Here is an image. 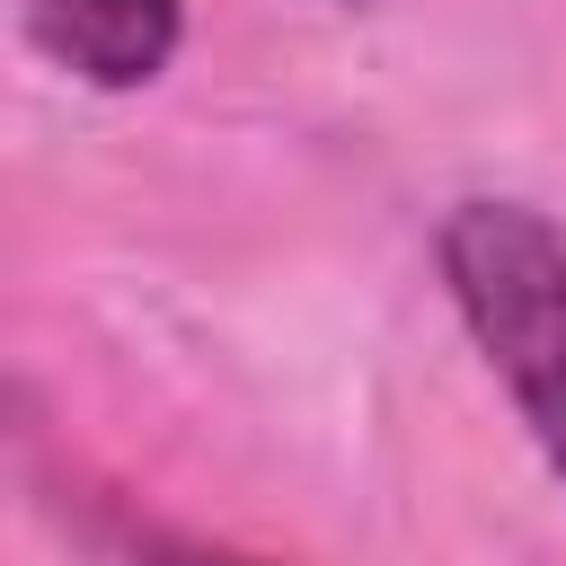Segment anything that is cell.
<instances>
[{"instance_id": "6da1fadb", "label": "cell", "mask_w": 566, "mask_h": 566, "mask_svg": "<svg viewBox=\"0 0 566 566\" xmlns=\"http://www.w3.org/2000/svg\"><path fill=\"white\" fill-rule=\"evenodd\" d=\"M442 292L513 398L531 451L566 486V230L513 195H469L433 230Z\"/></svg>"}, {"instance_id": "7a4b0ae2", "label": "cell", "mask_w": 566, "mask_h": 566, "mask_svg": "<svg viewBox=\"0 0 566 566\" xmlns=\"http://www.w3.org/2000/svg\"><path fill=\"white\" fill-rule=\"evenodd\" d=\"M53 71L88 88H150L186 44V0H27Z\"/></svg>"}, {"instance_id": "3957f363", "label": "cell", "mask_w": 566, "mask_h": 566, "mask_svg": "<svg viewBox=\"0 0 566 566\" xmlns=\"http://www.w3.org/2000/svg\"><path fill=\"white\" fill-rule=\"evenodd\" d=\"M71 531L88 539L97 566H274V557H248L230 539H203V531H177L159 513H133V504H80Z\"/></svg>"}]
</instances>
